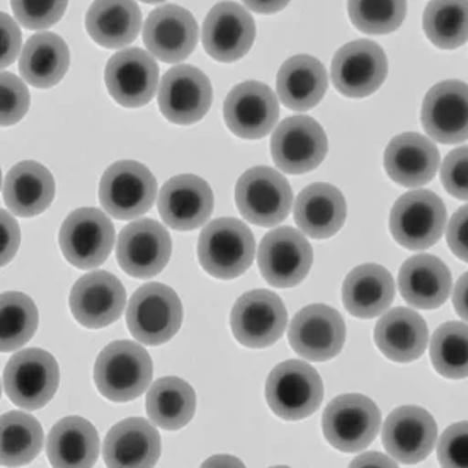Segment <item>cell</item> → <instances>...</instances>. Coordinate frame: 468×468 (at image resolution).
<instances>
[{
    "instance_id": "44dd1931",
    "label": "cell",
    "mask_w": 468,
    "mask_h": 468,
    "mask_svg": "<svg viewBox=\"0 0 468 468\" xmlns=\"http://www.w3.org/2000/svg\"><path fill=\"white\" fill-rule=\"evenodd\" d=\"M422 126L432 140L453 145L468 140V86L444 80L430 89L422 102Z\"/></svg>"
},
{
    "instance_id": "ffe728a7",
    "label": "cell",
    "mask_w": 468,
    "mask_h": 468,
    "mask_svg": "<svg viewBox=\"0 0 468 468\" xmlns=\"http://www.w3.org/2000/svg\"><path fill=\"white\" fill-rule=\"evenodd\" d=\"M280 116L278 98L262 82H242L225 99L223 118L234 135L259 140L268 135Z\"/></svg>"
},
{
    "instance_id": "9c48e42d",
    "label": "cell",
    "mask_w": 468,
    "mask_h": 468,
    "mask_svg": "<svg viewBox=\"0 0 468 468\" xmlns=\"http://www.w3.org/2000/svg\"><path fill=\"white\" fill-rule=\"evenodd\" d=\"M58 244L63 258L79 270H94L112 254L114 225L98 208H79L63 222Z\"/></svg>"
},
{
    "instance_id": "f6af8a7d",
    "label": "cell",
    "mask_w": 468,
    "mask_h": 468,
    "mask_svg": "<svg viewBox=\"0 0 468 468\" xmlns=\"http://www.w3.org/2000/svg\"><path fill=\"white\" fill-rule=\"evenodd\" d=\"M438 460L443 467L468 468V420L456 422L441 434Z\"/></svg>"
},
{
    "instance_id": "7a4b0ae2",
    "label": "cell",
    "mask_w": 468,
    "mask_h": 468,
    "mask_svg": "<svg viewBox=\"0 0 468 468\" xmlns=\"http://www.w3.org/2000/svg\"><path fill=\"white\" fill-rule=\"evenodd\" d=\"M256 240L246 223L237 218H218L199 235L197 259L205 271L218 280H234L254 262Z\"/></svg>"
},
{
    "instance_id": "f907efd6",
    "label": "cell",
    "mask_w": 468,
    "mask_h": 468,
    "mask_svg": "<svg viewBox=\"0 0 468 468\" xmlns=\"http://www.w3.org/2000/svg\"><path fill=\"white\" fill-rule=\"evenodd\" d=\"M453 307H455L456 314L468 322V272H465L456 283Z\"/></svg>"
},
{
    "instance_id": "8fae6325",
    "label": "cell",
    "mask_w": 468,
    "mask_h": 468,
    "mask_svg": "<svg viewBox=\"0 0 468 468\" xmlns=\"http://www.w3.org/2000/svg\"><path fill=\"white\" fill-rule=\"evenodd\" d=\"M288 314L282 298L270 290L247 292L235 302L230 325L242 346L262 349L274 345L286 329Z\"/></svg>"
},
{
    "instance_id": "7bdbcfd3",
    "label": "cell",
    "mask_w": 468,
    "mask_h": 468,
    "mask_svg": "<svg viewBox=\"0 0 468 468\" xmlns=\"http://www.w3.org/2000/svg\"><path fill=\"white\" fill-rule=\"evenodd\" d=\"M69 0H11L14 16L27 29L57 25L67 11Z\"/></svg>"
},
{
    "instance_id": "816d5d0a",
    "label": "cell",
    "mask_w": 468,
    "mask_h": 468,
    "mask_svg": "<svg viewBox=\"0 0 468 468\" xmlns=\"http://www.w3.org/2000/svg\"><path fill=\"white\" fill-rule=\"evenodd\" d=\"M250 11L259 14H274L283 11L290 0H244Z\"/></svg>"
},
{
    "instance_id": "f1b7e54d",
    "label": "cell",
    "mask_w": 468,
    "mask_h": 468,
    "mask_svg": "<svg viewBox=\"0 0 468 468\" xmlns=\"http://www.w3.org/2000/svg\"><path fill=\"white\" fill-rule=\"evenodd\" d=\"M293 213L303 235L310 239H329L343 229L347 207L343 193L335 186L315 183L298 195Z\"/></svg>"
},
{
    "instance_id": "6da1fadb",
    "label": "cell",
    "mask_w": 468,
    "mask_h": 468,
    "mask_svg": "<svg viewBox=\"0 0 468 468\" xmlns=\"http://www.w3.org/2000/svg\"><path fill=\"white\" fill-rule=\"evenodd\" d=\"M154 365L147 349L132 341L106 346L94 367L99 394L112 402H130L144 394L152 382Z\"/></svg>"
},
{
    "instance_id": "e575fe53",
    "label": "cell",
    "mask_w": 468,
    "mask_h": 468,
    "mask_svg": "<svg viewBox=\"0 0 468 468\" xmlns=\"http://www.w3.org/2000/svg\"><path fill=\"white\" fill-rule=\"evenodd\" d=\"M47 455L53 467H92L99 456L96 428L77 416L58 420L49 431Z\"/></svg>"
},
{
    "instance_id": "681fc988",
    "label": "cell",
    "mask_w": 468,
    "mask_h": 468,
    "mask_svg": "<svg viewBox=\"0 0 468 468\" xmlns=\"http://www.w3.org/2000/svg\"><path fill=\"white\" fill-rule=\"evenodd\" d=\"M21 242L19 225L14 220L13 215L2 211V264H9L13 261Z\"/></svg>"
},
{
    "instance_id": "9a60e30c",
    "label": "cell",
    "mask_w": 468,
    "mask_h": 468,
    "mask_svg": "<svg viewBox=\"0 0 468 468\" xmlns=\"http://www.w3.org/2000/svg\"><path fill=\"white\" fill-rule=\"evenodd\" d=\"M171 254V235L164 225L147 218L126 225L116 246V258L122 270L142 280L162 272Z\"/></svg>"
},
{
    "instance_id": "b9f144b4",
    "label": "cell",
    "mask_w": 468,
    "mask_h": 468,
    "mask_svg": "<svg viewBox=\"0 0 468 468\" xmlns=\"http://www.w3.org/2000/svg\"><path fill=\"white\" fill-rule=\"evenodd\" d=\"M347 13L359 31L388 35L404 23L407 0H347Z\"/></svg>"
},
{
    "instance_id": "f5cc1de1",
    "label": "cell",
    "mask_w": 468,
    "mask_h": 468,
    "mask_svg": "<svg viewBox=\"0 0 468 468\" xmlns=\"http://www.w3.org/2000/svg\"><path fill=\"white\" fill-rule=\"evenodd\" d=\"M395 467L394 460L387 456L378 455V453H367V455L357 456L356 460L351 463V467Z\"/></svg>"
},
{
    "instance_id": "ab89813d",
    "label": "cell",
    "mask_w": 468,
    "mask_h": 468,
    "mask_svg": "<svg viewBox=\"0 0 468 468\" xmlns=\"http://www.w3.org/2000/svg\"><path fill=\"white\" fill-rule=\"evenodd\" d=\"M434 370L444 378L462 380L468 377V325L446 322L436 329L431 341Z\"/></svg>"
},
{
    "instance_id": "83f0119b",
    "label": "cell",
    "mask_w": 468,
    "mask_h": 468,
    "mask_svg": "<svg viewBox=\"0 0 468 468\" xmlns=\"http://www.w3.org/2000/svg\"><path fill=\"white\" fill-rule=\"evenodd\" d=\"M400 295L420 310L441 307L452 292V272L441 259L420 254L407 259L399 272Z\"/></svg>"
},
{
    "instance_id": "f546056e",
    "label": "cell",
    "mask_w": 468,
    "mask_h": 468,
    "mask_svg": "<svg viewBox=\"0 0 468 468\" xmlns=\"http://www.w3.org/2000/svg\"><path fill=\"white\" fill-rule=\"evenodd\" d=\"M428 341L430 331L426 322L410 308L399 307L387 312L375 327V343L395 363L420 359Z\"/></svg>"
},
{
    "instance_id": "836d02e7",
    "label": "cell",
    "mask_w": 468,
    "mask_h": 468,
    "mask_svg": "<svg viewBox=\"0 0 468 468\" xmlns=\"http://www.w3.org/2000/svg\"><path fill=\"white\" fill-rule=\"evenodd\" d=\"M327 72L317 58L296 55L278 70V98L286 108L307 112L321 102L327 90Z\"/></svg>"
},
{
    "instance_id": "d6986e66",
    "label": "cell",
    "mask_w": 468,
    "mask_h": 468,
    "mask_svg": "<svg viewBox=\"0 0 468 468\" xmlns=\"http://www.w3.org/2000/svg\"><path fill=\"white\" fill-rule=\"evenodd\" d=\"M69 303L75 321L80 325L87 329H102L122 317L126 292L112 272H87L72 286Z\"/></svg>"
},
{
    "instance_id": "c3c4849f",
    "label": "cell",
    "mask_w": 468,
    "mask_h": 468,
    "mask_svg": "<svg viewBox=\"0 0 468 468\" xmlns=\"http://www.w3.org/2000/svg\"><path fill=\"white\" fill-rule=\"evenodd\" d=\"M2 67H9L21 48V31L9 14L2 13Z\"/></svg>"
},
{
    "instance_id": "5b68a950",
    "label": "cell",
    "mask_w": 468,
    "mask_h": 468,
    "mask_svg": "<svg viewBox=\"0 0 468 468\" xmlns=\"http://www.w3.org/2000/svg\"><path fill=\"white\" fill-rule=\"evenodd\" d=\"M380 409L371 399L359 394L335 397L322 418L325 440L345 453L367 450L380 431Z\"/></svg>"
},
{
    "instance_id": "74e56055",
    "label": "cell",
    "mask_w": 468,
    "mask_h": 468,
    "mask_svg": "<svg viewBox=\"0 0 468 468\" xmlns=\"http://www.w3.org/2000/svg\"><path fill=\"white\" fill-rule=\"evenodd\" d=\"M422 26L434 47H463L468 41V0H431L424 11Z\"/></svg>"
},
{
    "instance_id": "5bb4252c",
    "label": "cell",
    "mask_w": 468,
    "mask_h": 468,
    "mask_svg": "<svg viewBox=\"0 0 468 468\" xmlns=\"http://www.w3.org/2000/svg\"><path fill=\"white\" fill-rule=\"evenodd\" d=\"M314 250L305 235L292 227H282L261 240L258 252L262 278L278 288H292L307 278Z\"/></svg>"
},
{
    "instance_id": "1f68e13d",
    "label": "cell",
    "mask_w": 468,
    "mask_h": 468,
    "mask_svg": "<svg viewBox=\"0 0 468 468\" xmlns=\"http://www.w3.org/2000/svg\"><path fill=\"white\" fill-rule=\"evenodd\" d=\"M2 197L16 215L37 217L48 208L55 197V179L37 162H19L5 176Z\"/></svg>"
},
{
    "instance_id": "7c38bea8",
    "label": "cell",
    "mask_w": 468,
    "mask_h": 468,
    "mask_svg": "<svg viewBox=\"0 0 468 468\" xmlns=\"http://www.w3.org/2000/svg\"><path fill=\"white\" fill-rule=\"evenodd\" d=\"M327 148L324 128L310 116L286 118L272 133V161L283 173L305 174L317 169Z\"/></svg>"
},
{
    "instance_id": "8992f818",
    "label": "cell",
    "mask_w": 468,
    "mask_h": 468,
    "mask_svg": "<svg viewBox=\"0 0 468 468\" xmlns=\"http://www.w3.org/2000/svg\"><path fill=\"white\" fill-rule=\"evenodd\" d=\"M235 203L247 222L274 227L290 215L293 191L283 174L258 165L240 176L235 186Z\"/></svg>"
},
{
    "instance_id": "2e32d148",
    "label": "cell",
    "mask_w": 468,
    "mask_h": 468,
    "mask_svg": "<svg viewBox=\"0 0 468 468\" xmlns=\"http://www.w3.org/2000/svg\"><path fill=\"white\" fill-rule=\"evenodd\" d=\"M288 339L296 355L308 361H327L337 356L345 346V321L333 307L314 303L293 317Z\"/></svg>"
},
{
    "instance_id": "ee69618b",
    "label": "cell",
    "mask_w": 468,
    "mask_h": 468,
    "mask_svg": "<svg viewBox=\"0 0 468 468\" xmlns=\"http://www.w3.org/2000/svg\"><path fill=\"white\" fill-rule=\"evenodd\" d=\"M29 90L21 79L11 72L2 74V124L13 126L29 110Z\"/></svg>"
},
{
    "instance_id": "484cf974",
    "label": "cell",
    "mask_w": 468,
    "mask_h": 468,
    "mask_svg": "<svg viewBox=\"0 0 468 468\" xmlns=\"http://www.w3.org/2000/svg\"><path fill=\"white\" fill-rule=\"evenodd\" d=\"M161 434L148 420L128 418L112 426L102 446L108 467H154L161 458Z\"/></svg>"
},
{
    "instance_id": "7402d4cb",
    "label": "cell",
    "mask_w": 468,
    "mask_h": 468,
    "mask_svg": "<svg viewBox=\"0 0 468 468\" xmlns=\"http://www.w3.org/2000/svg\"><path fill=\"white\" fill-rule=\"evenodd\" d=\"M256 39V23L235 2L217 4L203 25V47L211 58L230 63L246 57Z\"/></svg>"
},
{
    "instance_id": "52a82bcc",
    "label": "cell",
    "mask_w": 468,
    "mask_h": 468,
    "mask_svg": "<svg viewBox=\"0 0 468 468\" xmlns=\"http://www.w3.org/2000/svg\"><path fill=\"white\" fill-rule=\"evenodd\" d=\"M60 368L48 351L33 347L14 355L4 370V390L21 409L47 406L58 390Z\"/></svg>"
},
{
    "instance_id": "ba28073f",
    "label": "cell",
    "mask_w": 468,
    "mask_h": 468,
    "mask_svg": "<svg viewBox=\"0 0 468 468\" xmlns=\"http://www.w3.org/2000/svg\"><path fill=\"white\" fill-rule=\"evenodd\" d=\"M157 195V181L144 164L116 162L106 169L99 183L102 208L118 220H132L145 215Z\"/></svg>"
},
{
    "instance_id": "d590c367",
    "label": "cell",
    "mask_w": 468,
    "mask_h": 468,
    "mask_svg": "<svg viewBox=\"0 0 468 468\" xmlns=\"http://www.w3.org/2000/svg\"><path fill=\"white\" fill-rule=\"evenodd\" d=\"M70 65V51L55 33H39L26 41L19 57V70L27 84L49 89L62 80Z\"/></svg>"
},
{
    "instance_id": "4316f807",
    "label": "cell",
    "mask_w": 468,
    "mask_h": 468,
    "mask_svg": "<svg viewBox=\"0 0 468 468\" xmlns=\"http://www.w3.org/2000/svg\"><path fill=\"white\" fill-rule=\"evenodd\" d=\"M383 165L397 185L418 187L431 183L440 167V154L428 136L402 133L387 145Z\"/></svg>"
},
{
    "instance_id": "e0dca14e",
    "label": "cell",
    "mask_w": 468,
    "mask_h": 468,
    "mask_svg": "<svg viewBox=\"0 0 468 468\" xmlns=\"http://www.w3.org/2000/svg\"><path fill=\"white\" fill-rule=\"evenodd\" d=\"M112 98L124 108H142L157 90L159 67L155 57L140 48H128L112 55L104 72Z\"/></svg>"
},
{
    "instance_id": "603a6c76",
    "label": "cell",
    "mask_w": 468,
    "mask_h": 468,
    "mask_svg": "<svg viewBox=\"0 0 468 468\" xmlns=\"http://www.w3.org/2000/svg\"><path fill=\"white\" fill-rule=\"evenodd\" d=\"M438 426L431 414L416 406L399 407L383 424L385 450L402 463H420L431 455Z\"/></svg>"
},
{
    "instance_id": "db71d44e",
    "label": "cell",
    "mask_w": 468,
    "mask_h": 468,
    "mask_svg": "<svg viewBox=\"0 0 468 468\" xmlns=\"http://www.w3.org/2000/svg\"><path fill=\"white\" fill-rule=\"evenodd\" d=\"M144 2H147V4H157V2H164V0H144Z\"/></svg>"
},
{
    "instance_id": "ac0fdd59",
    "label": "cell",
    "mask_w": 468,
    "mask_h": 468,
    "mask_svg": "<svg viewBox=\"0 0 468 468\" xmlns=\"http://www.w3.org/2000/svg\"><path fill=\"white\" fill-rule=\"evenodd\" d=\"M213 101L210 79L191 65H177L162 77L159 108L174 124H193L205 118Z\"/></svg>"
},
{
    "instance_id": "60d3db41",
    "label": "cell",
    "mask_w": 468,
    "mask_h": 468,
    "mask_svg": "<svg viewBox=\"0 0 468 468\" xmlns=\"http://www.w3.org/2000/svg\"><path fill=\"white\" fill-rule=\"evenodd\" d=\"M37 308L29 296L19 292H5L2 295L0 315L2 353H11L23 347L37 334Z\"/></svg>"
},
{
    "instance_id": "4fadbf2b",
    "label": "cell",
    "mask_w": 468,
    "mask_h": 468,
    "mask_svg": "<svg viewBox=\"0 0 468 468\" xmlns=\"http://www.w3.org/2000/svg\"><path fill=\"white\" fill-rule=\"evenodd\" d=\"M387 74L385 51L368 39L351 41L334 55L333 84L347 98H368L382 87Z\"/></svg>"
},
{
    "instance_id": "4dcf8cb0",
    "label": "cell",
    "mask_w": 468,
    "mask_h": 468,
    "mask_svg": "<svg viewBox=\"0 0 468 468\" xmlns=\"http://www.w3.org/2000/svg\"><path fill=\"white\" fill-rule=\"evenodd\" d=\"M395 296L392 274L380 264H361L346 276L343 302L353 317L373 319L387 312Z\"/></svg>"
},
{
    "instance_id": "f35d334b",
    "label": "cell",
    "mask_w": 468,
    "mask_h": 468,
    "mask_svg": "<svg viewBox=\"0 0 468 468\" xmlns=\"http://www.w3.org/2000/svg\"><path fill=\"white\" fill-rule=\"evenodd\" d=\"M43 441L41 424L31 414L13 410L2 416V465L21 467L33 462Z\"/></svg>"
},
{
    "instance_id": "7dc6e473",
    "label": "cell",
    "mask_w": 468,
    "mask_h": 468,
    "mask_svg": "<svg viewBox=\"0 0 468 468\" xmlns=\"http://www.w3.org/2000/svg\"><path fill=\"white\" fill-rule=\"evenodd\" d=\"M446 240L456 258L468 262V205L452 217L446 230Z\"/></svg>"
},
{
    "instance_id": "277c9868",
    "label": "cell",
    "mask_w": 468,
    "mask_h": 468,
    "mask_svg": "<svg viewBox=\"0 0 468 468\" xmlns=\"http://www.w3.org/2000/svg\"><path fill=\"white\" fill-rule=\"evenodd\" d=\"M183 324V303L173 288L162 283L138 288L126 314V325L142 345L161 346L171 341Z\"/></svg>"
},
{
    "instance_id": "bcb514c9",
    "label": "cell",
    "mask_w": 468,
    "mask_h": 468,
    "mask_svg": "<svg viewBox=\"0 0 468 468\" xmlns=\"http://www.w3.org/2000/svg\"><path fill=\"white\" fill-rule=\"evenodd\" d=\"M441 183L452 197L468 201V147L456 148L446 155Z\"/></svg>"
},
{
    "instance_id": "d6a6232c",
    "label": "cell",
    "mask_w": 468,
    "mask_h": 468,
    "mask_svg": "<svg viewBox=\"0 0 468 468\" xmlns=\"http://www.w3.org/2000/svg\"><path fill=\"white\" fill-rule=\"evenodd\" d=\"M142 27V13L135 0H94L86 16L92 41L104 48H123L135 41Z\"/></svg>"
},
{
    "instance_id": "d4e9b609",
    "label": "cell",
    "mask_w": 468,
    "mask_h": 468,
    "mask_svg": "<svg viewBox=\"0 0 468 468\" xmlns=\"http://www.w3.org/2000/svg\"><path fill=\"white\" fill-rule=\"evenodd\" d=\"M215 197L210 185L193 174L169 179L159 195L162 220L174 230H195L210 218Z\"/></svg>"
},
{
    "instance_id": "cb8c5ba5",
    "label": "cell",
    "mask_w": 468,
    "mask_h": 468,
    "mask_svg": "<svg viewBox=\"0 0 468 468\" xmlns=\"http://www.w3.org/2000/svg\"><path fill=\"white\" fill-rule=\"evenodd\" d=\"M144 41L161 62H183L197 48V19L181 5H162L148 16Z\"/></svg>"
},
{
    "instance_id": "3957f363",
    "label": "cell",
    "mask_w": 468,
    "mask_h": 468,
    "mask_svg": "<svg viewBox=\"0 0 468 468\" xmlns=\"http://www.w3.org/2000/svg\"><path fill=\"white\" fill-rule=\"evenodd\" d=\"M324 399L319 371L300 359L280 363L266 382V400L272 412L284 420H305Z\"/></svg>"
},
{
    "instance_id": "30bf717a",
    "label": "cell",
    "mask_w": 468,
    "mask_h": 468,
    "mask_svg": "<svg viewBox=\"0 0 468 468\" xmlns=\"http://www.w3.org/2000/svg\"><path fill=\"white\" fill-rule=\"evenodd\" d=\"M446 208L441 197L426 189L406 193L395 201L390 232L406 249L422 250L434 246L444 232Z\"/></svg>"
},
{
    "instance_id": "8d00e7d4",
    "label": "cell",
    "mask_w": 468,
    "mask_h": 468,
    "mask_svg": "<svg viewBox=\"0 0 468 468\" xmlns=\"http://www.w3.org/2000/svg\"><path fill=\"white\" fill-rule=\"evenodd\" d=\"M197 412V394L189 383L165 377L150 387L147 414L150 420L167 431L187 426Z\"/></svg>"
}]
</instances>
